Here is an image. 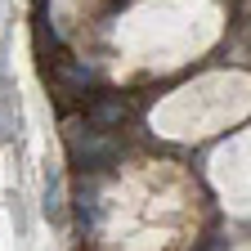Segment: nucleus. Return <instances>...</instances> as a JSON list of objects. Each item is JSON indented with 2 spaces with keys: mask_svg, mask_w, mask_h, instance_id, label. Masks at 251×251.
<instances>
[{
  "mask_svg": "<svg viewBox=\"0 0 251 251\" xmlns=\"http://www.w3.org/2000/svg\"><path fill=\"white\" fill-rule=\"evenodd\" d=\"M54 76H58L63 85H72V90H85V85L94 81L90 63H72V58H54Z\"/></svg>",
  "mask_w": 251,
  "mask_h": 251,
  "instance_id": "obj_1",
  "label": "nucleus"
},
{
  "mask_svg": "<svg viewBox=\"0 0 251 251\" xmlns=\"http://www.w3.org/2000/svg\"><path fill=\"white\" fill-rule=\"evenodd\" d=\"M45 215L54 225H63V179H58V171H50V179H45Z\"/></svg>",
  "mask_w": 251,
  "mask_h": 251,
  "instance_id": "obj_2",
  "label": "nucleus"
},
{
  "mask_svg": "<svg viewBox=\"0 0 251 251\" xmlns=\"http://www.w3.org/2000/svg\"><path fill=\"white\" fill-rule=\"evenodd\" d=\"M14 90H9V76H5V50H0V126L5 135H14Z\"/></svg>",
  "mask_w": 251,
  "mask_h": 251,
  "instance_id": "obj_3",
  "label": "nucleus"
},
{
  "mask_svg": "<svg viewBox=\"0 0 251 251\" xmlns=\"http://www.w3.org/2000/svg\"><path fill=\"white\" fill-rule=\"evenodd\" d=\"M121 117H126V103H121V99H108V103L94 108V121H103V126H108V121H121Z\"/></svg>",
  "mask_w": 251,
  "mask_h": 251,
  "instance_id": "obj_4",
  "label": "nucleus"
}]
</instances>
